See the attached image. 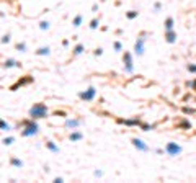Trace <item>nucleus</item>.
I'll use <instances>...</instances> for the list:
<instances>
[{"label": "nucleus", "mask_w": 196, "mask_h": 183, "mask_svg": "<svg viewBox=\"0 0 196 183\" xmlns=\"http://www.w3.org/2000/svg\"><path fill=\"white\" fill-rule=\"evenodd\" d=\"M31 115L36 116V118H41L46 115V106L44 105H36L34 108H31Z\"/></svg>", "instance_id": "obj_1"}, {"label": "nucleus", "mask_w": 196, "mask_h": 183, "mask_svg": "<svg viewBox=\"0 0 196 183\" xmlns=\"http://www.w3.org/2000/svg\"><path fill=\"white\" fill-rule=\"evenodd\" d=\"M167 150H169L170 154H178L180 147H178V145H175V144H169V145H167Z\"/></svg>", "instance_id": "obj_2"}, {"label": "nucleus", "mask_w": 196, "mask_h": 183, "mask_svg": "<svg viewBox=\"0 0 196 183\" xmlns=\"http://www.w3.org/2000/svg\"><path fill=\"white\" fill-rule=\"evenodd\" d=\"M93 93H95V90H93V88H90V92L88 93H87V95H85V93H83V98H92V96H93Z\"/></svg>", "instance_id": "obj_3"}, {"label": "nucleus", "mask_w": 196, "mask_h": 183, "mask_svg": "<svg viewBox=\"0 0 196 183\" xmlns=\"http://www.w3.org/2000/svg\"><path fill=\"white\" fill-rule=\"evenodd\" d=\"M134 144H136V145H137V147H141L142 150H144V149H146V145H144V144H142V142H141V141H137V139H134Z\"/></svg>", "instance_id": "obj_4"}, {"label": "nucleus", "mask_w": 196, "mask_h": 183, "mask_svg": "<svg viewBox=\"0 0 196 183\" xmlns=\"http://www.w3.org/2000/svg\"><path fill=\"white\" fill-rule=\"evenodd\" d=\"M167 28H172V20H170V18L167 20Z\"/></svg>", "instance_id": "obj_5"}, {"label": "nucleus", "mask_w": 196, "mask_h": 183, "mask_svg": "<svg viewBox=\"0 0 196 183\" xmlns=\"http://www.w3.org/2000/svg\"><path fill=\"white\" fill-rule=\"evenodd\" d=\"M169 41H170V43L173 41V34H172V33H169Z\"/></svg>", "instance_id": "obj_6"}, {"label": "nucleus", "mask_w": 196, "mask_h": 183, "mask_svg": "<svg viewBox=\"0 0 196 183\" xmlns=\"http://www.w3.org/2000/svg\"><path fill=\"white\" fill-rule=\"evenodd\" d=\"M0 128H7V124L3 123V121H0Z\"/></svg>", "instance_id": "obj_7"}]
</instances>
